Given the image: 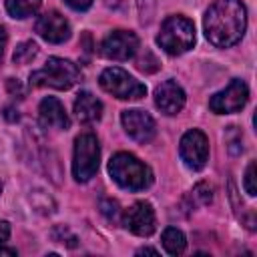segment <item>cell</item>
Here are the masks:
<instances>
[{"mask_svg": "<svg viewBox=\"0 0 257 257\" xmlns=\"http://www.w3.org/2000/svg\"><path fill=\"white\" fill-rule=\"evenodd\" d=\"M139 48V38L131 30H114L100 42V54L108 60H128Z\"/></svg>", "mask_w": 257, "mask_h": 257, "instance_id": "obj_9", "label": "cell"}, {"mask_svg": "<svg viewBox=\"0 0 257 257\" xmlns=\"http://www.w3.org/2000/svg\"><path fill=\"white\" fill-rule=\"evenodd\" d=\"M80 78L82 72L72 60L50 56L40 70H34L30 74V86H50V88L66 90L74 86Z\"/></svg>", "mask_w": 257, "mask_h": 257, "instance_id": "obj_3", "label": "cell"}, {"mask_svg": "<svg viewBox=\"0 0 257 257\" xmlns=\"http://www.w3.org/2000/svg\"><path fill=\"white\" fill-rule=\"evenodd\" d=\"M207 40L217 48L237 44L247 28V8L241 0H215L203 18Z\"/></svg>", "mask_w": 257, "mask_h": 257, "instance_id": "obj_1", "label": "cell"}, {"mask_svg": "<svg viewBox=\"0 0 257 257\" xmlns=\"http://www.w3.org/2000/svg\"><path fill=\"white\" fill-rule=\"evenodd\" d=\"M0 191H2V183H0Z\"/></svg>", "mask_w": 257, "mask_h": 257, "instance_id": "obj_28", "label": "cell"}, {"mask_svg": "<svg viewBox=\"0 0 257 257\" xmlns=\"http://www.w3.org/2000/svg\"><path fill=\"white\" fill-rule=\"evenodd\" d=\"M100 211H102V215H104L108 221H118L120 209H118V203H116V201H112V199H102V201H100Z\"/></svg>", "mask_w": 257, "mask_h": 257, "instance_id": "obj_20", "label": "cell"}, {"mask_svg": "<svg viewBox=\"0 0 257 257\" xmlns=\"http://www.w3.org/2000/svg\"><path fill=\"white\" fill-rule=\"evenodd\" d=\"M36 54H38L36 42L26 40V42H22V44L16 46V50H14V54H12V60H14L16 64H28Z\"/></svg>", "mask_w": 257, "mask_h": 257, "instance_id": "obj_18", "label": "cell"}, {"mask_svg": "<svg viewBox=\"0 0 257 257\" xmlns=\"http://www.w3.org/2000/svg\"><path fill=\"white\" fill-rule=\"evenodd\" d=\"M74 114L82 124H90L96 122L102 116V102L88 90L78 92L76 100H74Z\"/></svg>", "mask_w": 257, "mask_h": 257, "instance_id": "obj_15", "label": "cell"}, {"mask_svg": "<svg viewBox=\"0 0 257 257\" xmlns=\"http://www.w3.org/2000/svg\"><path fill=\"white\" fill-rule=\"evenodd\" d=\"M0 255H16V249H4V247H0Z\"/></svg>", "mask_w": 257, "mask_h": 257, "instance_id": "obj_27", "label": "cell"}, {"mask_svg": "<svg viewBox=\"0 0 257 257\" xmlns=\"http://www.w3.org/2000/svg\"><path fill=\"white\" fill-rule=\"evenodd\" d=\"M243 185H245V191H247L249 197H255V195H257V189H255V161L249 163V167H247V171H245V181H243Z\"/></svg>", "mask_w": 257, "mask_h": 257, "instance_id": "obj_21", "label": "cell"}, {"mask_svg": "<svg viewBox=\"0 0 257 257\" xmlns=\"http://www.w3.org/2000/svg\"><path fill=\"white\" fill-rule=\"evenodd\" d=\"M249 100V88L241 78H233L223 90L215 92L209 98V108L215 114H231L239 112Z\"/></svg>", "mask_w": 257, "mask_h": 257, "instance_id": "obj_7", "label": "cell"}, {"mask_svg": "<svg viewBox=\"0 0 257 257\" xmlns=\"http://www.w3.org/2000/svg\"><path fill=\"white\" fill-rule=\"evenodd\" d=\"M52 237H54V241H60V243H64V239H68L66 245H68V247H76V237H74L66 227H62V225L52 231Z\"/></svg>", "mask_w": 257, "mask_h": 257, "instance_id": "obj_22", "label": "cell"}, {"mask_svg": "<svg viewBox=\"0 0 257 257\" xmlns=\"http://www.w3.org/2000/svg\"><path fill=\"white\" fill-rule=\"evenodd\" d=\"M137 253H139V255H145V253H149V255H159V251H157V249H151V247H143V249H139Z\"/></svg>", "mask_w": 257, "mask_h": 257, "instance_id": "obj_26", "label": "cell"}, {"mask_svg": "<svg viewBox=\"0 0 257 257\" xmlns=\"http://www.w3.org/2000/svg\"><path fill=\"white\" fill-rule=\"evenodd\" d=\"M38 120L44 128H58V131H66L70 126V118L62 106V102L54 96H46L42 98L40 106H38Z\"/></svg>", "mask_w": 257, "mask_h": 257, "instance_id": "obj_14", "label": "cell"}, {"mask_svg": "<svg viewBox=\"0 0 257 257\" xmlns=\"http://www.w3.org/2000/svg\"><path fill=\"white\" fill-rule=\"evenodd\" d=\"M120 122L126 131V135L131 139H135L137 143H149L155 133H157V124H155V118L141 110V108H128V110H122L120 114Z\"/></svg>", "mask_w": 257, "mask_h": 257, "instance_id": "obj_11", "label": "cell"}, {"mask_svg": "<svg viewBox=\"0 0 257 257\" xmlns=\"http://www.w3.org/2000/svg\"><path fill=\"white\" fill-rule=\"evenodd\" d=\"M34 30L38 32L40 38H44L46 42H52V44H60V42L68 40V36H70V24L58 10H48L42 16H38Z\"/></svg>", "mask_w": 257, "mask_h": 257, "instance_id": "obj_12", "label": "cell"}, {"mask_svg": "<svg viewBox=\"0 0 257 257\" xmlns=\"http://www.w3.org/2000/svg\"><path fill=\"white\" fill-rule=\"evenodd\" d=\"M8 239H10V223L0 221V245H4Z\"/></svg>", "mask_w": 257, "mask_h": 257, "instance_id": "obj_23", "label": "cell"}, {"mask_svg": "<svg viewBox=\"0 0 257 257\" xmlns=\"http://www.w3.org/2000/svg\"><path fill=\"white\" fill-rule=\"evenodd\" d=\"M40 4L42 0H6V10L12 18H26L32 16Z\"/></svg>", "mask_w": 257, "mask_h": 257, "instance_id": "obj_17", "label": "cell"}, {"mask_svg": "<svg viewBox=\"0 0 257 257\" xmlns=\"http://www.w3.org/2000/svg\"><path fill=\"white\" fill-rule=\"evenodd\" d=\"M100 161V145L92 133H82L74 141V155H72V177L78 183H86L94 177Z\"/></svg>", "mask_w": 257, "mask_h": 257, "instance_id": "obj_5", "label": "cell"}, {"mask_svg": "<svg viewBox=\"0 0 257 257\" xmlns=\"http://www.w3.org/2000/svg\"><path fill=\"white\" fill-rule=\"evenodd\" d=\"M98 82H100L102 90H106L108 94H112L120 100H139L147 94V86L118 66L104 68L100 72Z\"/></svg>", "mask_w": 257, "mask_h": 257, "instance_id": "obj_6", "label": "cell"}, {"mask_svg": "<svg viewBox=\"0 0 257 257\" xmlns=\"http://www.w3.org/2000/svg\"><path fill=\"white\" fill-rule=\"evenodd\" d=\"M191 197H193L197 203H201V205H209V203L213 201V187H211L209 183H199V185L193 187Z\"/></svg>", "mask_w": 257, "mask_h": 257, "instance_id": "obj_19", "label": "cell"}, {"mask_svg": "<svg viewBox=\"0 0 257 257\" xmlns=\"http://www.w3.org/2000/svg\"><path fill=\"white\" fill-rule=\"evenodd\" d=\"M195 24L185 18V16H169L163 24H161V32L157 36L159 46L171 54V56H179L187 50L193 48L195 44Z\"/></svg>", "mask_w": 257, "mask_h": 257, "instance_id": "obj_4", "label": "cell"}, {"mask_svg": "<svg viewBox=\"0 0 257 257\" xmlns=\"http://www.w3.org/2000/svg\"><path fill=\"white\" fill-rule=\"evenodd\" d=\"M185 100H187L185 90L181 88V84L177 80H171L169 78V80L161 82L155 88V104H157V108L161 112H165L169 116L181 112L183 106H185Z\"/></svg>", "mask_w": 257, "mask_h": 257, "instance_id": "obj_13", "label": "cell"}, {"mask_svg": "<svg viewBox=\"0 0 257 257\" xmlns=\"http://www.w3.org/2000/svg\"><path fill=\"white\" fill-rule=\"evenodd\" d=\"M6 42H8V36H6V30L0 26V56L4 54V48H6Z\"/></svg>", "mask_w": 257, "mask_h": 257, "instance_id": "obj_25", "label": "cell"}, {"mask_svg": "<svg viewBox=\"0 0 257 257\" xmlns=\"http://www.w3.org/2000/svg\"><path fill=\"white\" fill-rule=\"evenodd\" d=\"M161 241H163V247L169 255H181L187 247V239H185L183 231L177 227H167L161 235Z\"/></svg>", "mask_w": 257, "mask_h": 257, "instance_id": "obj_16", "label": "cell"}, {"mask_svg": "<svg viewBox=\"0 0 257 257\" xmlns=\"http://www.w3.org/2000/svg\"><path fill=\"white\" fill-rule=\"evenodd\" d=\"M70 8H74V10H86L90 4H92V0H64Z\"/></svg>", "mask_w": 257, "mask_h": 257, "instance_id": "obj_24", "label": "cell"}, {"mask_svg": "<svg viewBox=\"0 0 257 257\" xmlns=\"http://www.w3.org/2000/svg\"><path fill=\"white\" fill-rule=\"evenodd\" d=\"M122 225L139 235V237H149L155 233V227H157V217H155V211L151 207V203L147 201H137L135 205H131L124 215H122Z\"/></svg>", "mask_w": 257, "mask_h": 257, "instance_id": "obj_10", "label": "cell"}, {"mask_svg": "<svg viewBox=\"0 0 257 257\" xmlns=\"http://www.w3.org/2000/svg\"><path fill=\"white\" fill-rule=\"evenodd\" d=\"M179 155L187 169L201 171L209 159V141H207L205 133L199 128L187 131L179 143Z\"/></svg>", "mask_w": 257, "mask_h": 257, "instance_id": "obj_8", "label": "cell"}, {"mask_svg": "<svg viewBox=\"0 0 257 257\" xmlns=\"http://www.w3.org/2000/svg\"><path fill=\"white\" fill-rule=\"evenodd\" d=\"M108 173L112 181L128 191H143L153 183V171L131 153H116L108 161Z\"/></svg>", "mask_w": 257, "mask_h": 257, "instance_id": "obj_2", "label": "cell"}]
</instances>
